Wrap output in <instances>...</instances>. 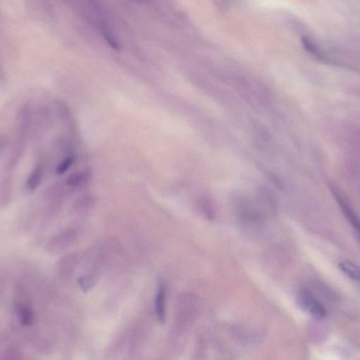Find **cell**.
Instances as JSON below:
<instances>
[{
	"mask_svg": "<svg viewBox=\"0 0 360 360\" xmlns=\"http://www.w3.org/2000/svg\"><path fill=\"white\" fill-rule=\"evenodd\" d=\"M298 301L300 308L308 312L314 318L322 320L327 316V309L315 298L310 290L303 289L300 291Z\"/></svg>",
	"mask_w": 360,
	"mask_h": 360,
	"instance_id": "1",
	"label": "cell"
},
{
	"mask_svg": "<svg viewBox=\"0 0 360 360\" xmlns=\"http://www.w3.org/2000/svg\"><path fill=\"white\" fill-rule=\"evenodd\" d=\"M165 298H166V291L165 286L160 284L157 291L156 300H155V312L157 319L161 323L164 322L165 320Z\"/></svg>",
	"mask_w": 360,
	"mask_h": 360,
	"instance_id": "2",
	"label": "cell"
},
{
	"mask_svg": "<svg viewBox=\"0 0 360 360\" xmlns=\"http://www.w3.org/2000/svg\"><path fill=\"white\" fill-rule=\"evenodd\" d=\"M75 238H76V235L72 230L71 231L67 230L66 232H61L60 235L53 239L50 243L52 248H49L54 249L57 245L58 248H56V251L63 250V249L66 248V247H68V245L74 241Z\"/></svg>",
	"mask_w": 360,
	"mask_h": 360,
	"instance_id": "3",
	"label": "cell"
},
{
	"mask_svg": "<svg viewBox=\"0 0 360 360\" xmlns=\"http://www.w3.org/2000/svg\"><path fill=\"white\" fill-rule=\"evenodd\" d=\"M334 192V195L335 196L336 200L339 202L340 205L341 209H342L343 212L345 213V216L348 218V220L351 222V224L354 228H356L358 232H360V220L359 218L357 217L356 213L353 212L352 209L347 204L346 201L343 199V198L339 195V193L336 192V191L333 190Z\"/></svg>",
	"mask_w": 360,
	"mask_h": 360,
	"instance_id": "4",
	"label": "cell"
},
{
	"mask_svg": "<svg viewBox=\"0 0 360 360\" xmlns=\"http://www.w3.org/2000/svg\"><path fill=\"white\" fill-rule=\"evenodd\" d=\"M18 319L22 325L28 327L31 326L34 322V314L32 308L26 305H18L17 308Z\"/></svg>",
	"mask_w": 360,
	"mask_h": 360,
	"instance_id": "5",
	"label": "cell"
},
{
	"mask_svg": "<svg viewBox=\"0 0 360 360\" xmlns=\"http://www.w3.org/2000/svg\"><path fill=\"white\" fill-rule=\"evenodd\" d=\"M42 174H43V170H42V165H37L32 170L28 177V181H27L26 187L28 190L32 192L37 188L42 181Z\"/></svg>",
	"mask_w": 360,
	"mask_h": 360,
	"instance_id": "6",
	"label": "cell"
},
{
	"mask_svg": "<svg viewBox=\"0 0 360 360\" xmlns=\"http://www.w3.org/2000/svg\"><path fill=\"white\" fill-rule=\"evenodd\" d=\"M339 267L351 279L360 281V267L349 261H343L339 263Z\"/></svg>",
	"mask_w": 360,
	"mask_h": 360,
	"instance_id": "7",
	"label": "cell"
},
{
	"mask_svg": "<svg viewBox=\"0 0 360 360\" xmlns=\"http://www.w3.org/2000/svg\"><path fill=\"white\" fill-rule=\"evenodd\" d=\"M96 281L95 276L91 275V274H86V275L80 276L78 279V284L80 288L85 292L91 289L95 286Z\"/></svg>",
	"mask_w": 360,
	"mask_h": 360,
	"instance_id": "8",
	"label": "cell"
},
{
	"mask_svg": "<svg viewBox=\"0 0 360 360\" xmlns=\"http://www.w3.org/2000/svg\"><path fill=\"white\" fill-rule=\"evenodd\" d=\"M86 177L87 175L85 172V173L84 172H76V173L72 174L71 176L68 177L66 183L70 187L75 188V187H79L80 184H83Z\"/></svg>",
	"mask_w": 360,
	"mask_h": 360,
	"instance_id": "9",
	"label": "cell"
},
{
	"mask_svg": "<svg viewBox=\"0 0 360 360\" xmlns=\"http://www.w3.org/2000/svg\"><path fill=\"white\" fill-rule=\"evenodd\" d=\"M75 158L73 156L68 157V158H65L63 161H61L58 165L57 168H56V172L58 175H63L65 172L67 171L68 169L71 168L73 162H74Z\"/></svg>",
	"mask_w": 360,
	"mask_h": 360,
	"instance_id": "10",
	"label": "cell"
}]
</instances>
